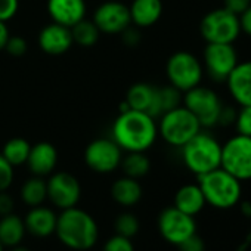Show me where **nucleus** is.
Returning <instances> with one entry per match:
<instances>
[{
  "label": "nucleus",
  "mask_w": 251,
  "mask_h": 251,
  "mask_svg": "<svg viewBox=\"0 0 251 251\" xmlns=\"http://www.w3.org/2000/svg\"><path fill=\"white\" fill-rule=\"evenodd\" d=\"M158 136L155 118L147 112L127 109L120 112L112 124L114 142L127 152H145Z\"/></svg>",
  "instance_id": "obj_1"
},
{
  "label": "nucleus",
  "mask_w": 251,
  "mask_h": 251,
  "mask_svg": "<svg viewBox=\"0 0 251 251\" xmlns=\"http://www.w3.org/2000/svg\"><path fill=\"white\" fill-rule=\"evenodd\" d=\"M55 233L65 247L75 251H86L92 248L99 236L95 219L87 211L77 207L61 211L56 220Z\"/></svg>",
  "instance_id": "obj_2"
},
{
  "label": "nucleus",
  "mask_w": 251,
  "mask_h": 251,
  "mask_svg": "<svg viewBox=\"0 0 251 251\" xmlns=\"http://www.w3.org/2000/svg\"><path fill=\"white\" fill-rule=\"evenodd\" d=\"M198 185L204 194L205 202L216 208H230L241 200V180L219 167L198 176Z\"/></svg>",
  "instance_id": "obj_3"
},
{
  "label": "nucleus",
  "mask_w": 251,
  "mask_h": 251,
  "mask_svg": "<svg viewBox=\"0 0 251 251\" xmlns=\"http://www.w3.org/2000/svg\"><path fill=\"white\" fill-rule=\"evenodd\" d=\"M182 160L197 176L208 173L220 167L222 145L214 136L201 130L182 147Z\"/></svg>",
  "instance_id": "obj_4"
},
{
  "label": "nucleus",
  "mask_w": 251,
  "mask_h": 251,
  "mask_svg": "<svg viewBox=\"0 0 251 251\" xmlns=\"http://www.w3.org/2000/svg\"><path fill=\"white\" fill-rule=\"evenodd\" d=\"M158 133L172 147L182 148L195 135H198L202 127L197 117L183 105L164 112L160 117Z\"/></svg>",
  "instance_id": "obj_5"
},
{
  "label": "nucleus",
  "mask_w": 251,
  "mask_h": 251,
  "mask_svg": "<svg viewBox=\"0 0 251 251\" xmlns=\"http://www.w3.org/2000/svg\"><path fill=\"white\" fill-rule=\"evenodd\" d=\"M200 33L207 43H229L241 34L239 17L225 8L208 12L200 24Z\"/></svg>",
  "instance_id": "obj_6"
},
{
  "label": "nucleus",
  "mask_w": 251,
  "mask_h": 251,
  "mask_svg": "<svg viewBox=\"0 0 251 251\" xmlns=\"http://www.w3.org/2000/svg\"><path fill=\"white\" fill-rule=\"evenodd\" d=\"M220 167L238 180H251V136L236 133L222 145Z\"/></svg>",
  "instance_id": "obj_7"
},
{
  "label": "nucleus",
  "mask_w": 251,
  "mask_h": 251,
  "mask_svg": "<svg viewBox=\"0 0 251 251\" xmlns=\"http://www.w3.org/2000/svg\"><path fill=\"white\" fill-rule=\"evenodd\" d=\"M183 93V106L197 117L202 129L214 127L216 124H219V117L223 105L214 90L198 84Z\"/></svg>",
  "instance_id": "obj_8"
},
{
  "label": "nucleus",
  "mask_w": 251,
  "mask_h": 251,
  "mask_svg": "<svg viewBox=\"0 0 251 251\" xmlns=\"http://www.w3.org/2000/svg\"><path fill=\"white\" fill-rule=\"evenodd\" d=\"M202 73L204 68L200 59L185 50L173 53L166 64V74L170 84L180 92H186L201 84Z\"/></svg>",
  "instance_id": "obj_9"
},
{
  "label": "nucleus",
  "mask_w": 251,
  "mask_h": 251,
  "mask_svg": "<svg viewBox=\"0 0 251 251\" xmlns=\"http://www.w3.org/2000/svg\"><path fill=\"white\" fill-rule=\"evenodd\" d=\"M123 160V150L114 139L99 138L92 141L84 151V161L87 167L96 173H111L117 170Z\"/></svg>",
  "instance_id": "obj_10"
},
{
  "label": "nucleus",
  "mask_w": 251,
  "mask_h": 251,
  "mask_svg": "<svg viewBox=\"0 0 251 251\" xmlns=\"http://www.w3.org/2000/svg\"><path fill=\"white\" fill-rule=\"evenodd\" d=\"M158 230L167 242L179 245L186 238L197 233V223L194 216H189L173 205L161 211L158 217Z\"/></svg>",
  "instance_id": "obj_11"
},
{
  "label": "nucleus",
  "mask_w": 251,
  "mask_h": 251,
  "mask_svg": "<svg viewBox=\"0 0 251 251\" xmlns=\"http://www.w3.org/2000/svg\"><path fill=\"white\" fill-rule=\"evenodd\" d=\"M238 65V53L229 43H207L204 49V67L216 81H226L232 70Z\"/></svg>",
  "instance_id": "obj_12"
},
{
  "label": "nucleus",
  "mask_w": 251,
  "mask_h": 251,
  "mask_svg": "<svg viewBox=\"0 0 251 251\" xmlns=\"http://www.w3.org/2000/svg\"><path fill=\"white\" fill-rule=\"evenodd\" d=\"M92 21L96 24L100 33L106 34H120L129 25H132L129 6L121 2H115V0H108L99 5Z\"/></svg>",
  "instance_id": "obj_13"
},
{
  "label": "nucleus",
  "mask_w": 251,
  "mask_h": 251,
  "mask_svg": "<svg viewBox=\"0 0 251 251\" xmlns=\"http://www.w3.org/2000/svg\"><path fill=\"white\" fill-rule=\"evenodd\" d=\"M46 185L48 198L52 201L53 205L61 210L77 205L81 195V188L75 176L67 172H58L49 177Z\"/></svg>",
  "instance_id": "obj_14"
},
{
  "label": "nucleus",
  "mask_w": 251,
  "mask_h": 251,
  "mask_svg": "<svg viewBox=\"0 0 251 251\" xmlns=\"http://www.w3.org/2000/svg\"><path fill=\"white\" fill-rule=\"evenodd\" d=\"M73 43L71 28L56 23L48 24L39 34V46L48 55H62L71 49Z\"/></svg>",
  "instance_id": "obj_15"
},
{
  "label": "nucleus",
  "mask_w": 251,
  "mask_h": 251,
  "mask_svg": "<svg viewBox=\"0 0 251 251\" xmlns=\"http://www.w3.org/2000/svg\"><path fill=\"white\" fill-rule=\"evenodd\" d=\"M48 12L53 23L74 27L86 17L84 0H48Z\"/></svg>",
  "instance_id": "obj_16"
},
{
  "label": "nucleus",
  "mask_w": 251,
  "mask_h": 251,
  "mask_svg": "<svg viewBox=\"0 0 251 251\" xmlns=\"http://www.w3.org/2000/svg\"><path fill=\"white\" fill-rule=\"evenodd\" d=\"M226 84L238 105H251V61L238 62L226 78Z\"/></svg>",
  "instance_id": "obj_17"
},
{
  "label": "nucleus",
  "mask_w": 251,
  "mask_h": 251,
  "mask_svg": "<svg viewBox=\"0 0 251 251\" xmlns=\"http://www.w3.org/2000/svg\"><path fill=\"white\" fill-rule=\"evenodd\" d=\"M27 164L34 176H49L58 164V151L49 142H39L31 147Z\"/></svg>",
  "instance_id": "obj_18"
},
{
  "label": "nucleus",
  "mask_w": 251,
  "mask_h": 251,
  "mask_svg": "<svg viewBox=\"0 0 251 251\" xmlns=\"http://www.w3.org/2000/svg\"><path fill=\"white\" fill-rule=\"evenodd\" d=\"M56 220H58V216L53 213V210L43 207V205H37V207H33L24 219L25 230H28L34 236L46 238L55 233Z\"/></svg>",
  "instance_id": "obj_19"
},
{
  "label": "nucleus",
  "mask_w": 251,
  "mask_h": 251,
  "mask_svg": "<svg viewBox=\"0 0 251 251\" xmlns=\"http://www.w3.org/2000/svg\"><path fill=\"white\" fill-rule=\"evenodd\" d=\"M132 24L138 28H148L158 23L163 15L161 0H133L129 6Z\"/></svg>",
  "instance_id": "obj_20"
},
{
  "label": "nucleus",
  "mask_w": 251,
  "mask_h": 251,
  "mask_svg": "<svg viewBox=\"0 0 251 251\" xmlns=\"http://www.w3.org/2000/svg\"><path fill=\"white\" fill-rule=\"evenodd\" d=\"M155 95H157V86H152L150 83H136L127 90L126 102H127L130 109L142 111L152 117Z\"/></svg>",
  "instance_id": "obj_21"
},
{
  "label": "nucleus",
  "mask_w": 251,
  "mask_h": 251,
  "mask_svg": "<svg viewBox=\"0 0 251 251\" xmlns=\"http://www.w3.org/2000/svg\"><path fill=\"white\" fill-rule=\"evenodd\" d=\"M112 200L124 207H132L138 204L142 198V186L138 179L124 176L117 179L111 186Z\"/></svg>",
  "instance_id": "obj_22"
},
{
  "label": "nucleus",
  "mask_w": 251,
  "mask_h": 251,
  "mask_svg": "<svg viewBox=\"0 0 251 251\" xmlns=\"http://www.w3.org/2000/svg\"><path fill=\"white\" fill-rule=\"evenodd\" d=\"M204 194L200 185H183L175 195V207L189 216L198 214L205 205Z\"/></svg>",
  "instance_id": "obj_23"
},
{
  "label": "nucleus",
  "mask_w": 251,
  "mask_h": 251,
  "mask_svg": "<svg viewBox=\"0 0 251 251\" xmlns=\"http://www.w3.org/2000/svg\"><path fill=\"white\" fill-rule=\"evenodd\" d=\"M25 235L24 219L11 213L0 219V242L3 247H17L21 244Z\"/></svg>",
  "instance_id": "obj_24"
},
{
  "label": "nucleus",
  "mask_w": 251,
  "mask_h": 251,
  "mask_svg": "<svg viewBox=\"0 0 251 251\" xmlns=\"http://www.w3.org/2000/svg\"><path fill=\"white\" fill-rule=\"evenodd\" d=\"M182 92L176 89L175 86L169 84L164 87H157V95H155V105H154V112L152 117H161L164 112L172 111L177 106L182 105Z\"/></svg>",
  "instance_id": "obj_25"
},
{
  "label": "nucleus",
  "mask_w": 251,
  "mask_h": 251,
  "mask_svg": "<svg viewBox=\"0 0 251 251\" xmlns=\"http://www.w3.org/2000/svg\"><path fill=\"white\" fill-rule=\"evenodd\" d=\"M46 198H48V185L46 180L40 176H33L21 186V200L30 207L42 205Z\"/></svg>",
  "instance_id": "obj_26"
},
{
  "label": "nucleus",
  "mask_w": 251,
  "mask_h": 251,
  "mask_svg": "<svg viewBox=\"0 0 251 251\" xmlns=\"http://www.w3.org/2000/svg\"><path fill=\"white\" fill-rule=\"evenodd\" d=\"M120 166L123 167L126 176L141 179L148 175L151 169V161L145 155V152H129L126 157H123Z\"/></svg>",
  "instance_id": "obj_27"
},
{
  "label": "nucleus",
  "mask_w": 251,
  "mask_h": 251,
  "mask_svg": "<svg viewBox=\"0 0 251 251\" xmlns=\"http://www.w3.org/2000/svg\"><path fill=\"white\" fill-rule=\"evenodd\" d=\"M30 150H31V145L28 144V141L23 138H12L5 144L2 150V155L6 158V161L11 166L18 167L27 163Z\"/></svg>",
  "instance_id": "obj_28"
},
{
  "label": "nucleus",
  "mask_w": 251,
  "mask_h": 251,
  "mask_svg": "<svg viewBox=\"0 0 251 251\" xmlns=\"http://www.w3.org/2000/svg\"><path fill=\"white\" fill-rule=\"evenodd\" d=\"M71 34H73L74 43L83 48H90L98 43L100 31L93 21H89L84 18L80 23H77L74 27H71Z\"/></svg>",
  "instance_id": "obj_29"
},
{
  "label": "nucleus",
  "mask_w": 251,
  "mask_h": 251,
  "mask_svg": "<svg viewBox=\"0 0 251 251\" xmlns=\"http://www.w3.org/2000/svg\"><path fill=\"white\" fill-rule=\"evenodd\" d=\"M114 229L117 235L133 238L139 232V219L132 213H121L114 222Z\"/></svg>",
  "instance_id": "obj_30"
},
{
  "label": "nucleus",
  "mask_w": 251,
  "mask_h": 251,
  "mask_svg": "<svg viewBox=\"0 0 251 251\" xmlns=\"http://www.w3.org/2000/svg\"><path fill=\"white\" fill-rule=\"evenodd\" d=\"M235 127H236V133L251 136V105L241 106V109L236 111Z\"/></svg>",
  "instance_id": "obj_31"
},
{
  "label": "nucleus",
  "mask_w": 251,
  "mask_h": 251,
  "mask_svg": "<svg viewBox=\"0 0 251 251\" xmlns=\"http://www.w3.org/2000/svg\"><path fill=\"white\" fill-rule=\"evenodd\" d=\"M102 251H135V247L130 238H126V236L115 233L103 244Z\"/></svg>",
  "instance_id": "obj_32"
},
{
  "label": "nucleus",
  "mask_w": 251,
  "mask_h": 251,
  "mask_svg": "<svg viewBox=\"0 0 251 251\" xmlns=\"http://www.w3.org/2000/svg\"><path fill=\"white\" fill-rule=\"evenodd\" d=\"M14 182V166H11L6 158L0 154V192L6 191Z\"/></svg>",
  "instance_id": "obj_33"
},
{
  "label": "nucleus",
  "mask_w": 251,
  "mask_h": 251,
  "mask_svg": "<svg viewBox=\"0 0 251 251\" xmlns=\"http://www.w3.org/2000/svg\"><path fill=\"white\" fill-rule=\"evenodd\" d=\"M28 49V43L24 37L21 36H9L5 50L12 55V56H23Z\"/></svg>",
  "instance_id": "obj_34"
},
{
  "label": "nucleus",
  "mask_w": 251,
  "mask_h": 251,
  "mask_svg": "<svg viewBox=\"0 0 251 251\" xmlns=\"http://www.w3.org/2000/svg\"><path fill=\"white\" fill-rule=\"evenodd\" d=\"M20 8V0H0V21L8 23L12 20Z\"/></svg>",
  "instance_id": "obj_35"
},
{
  "label": "nucleus",
  "mask_w": 251,
  "mask_h": 251,
  "mask_svg": "<svg viewBox=\"0 0 251 251\" xmlns=\"http://www.w3.org/2000/svg\"><path fill=\"white\" fill-rule=\"evenodd\" d=\"M121 34V40L126 46H129V48H136L139 43H141V33L138 28L129 25L127 28H126L124 31L120 33Z\"/></svg>",
  "instance_id": "obj_36"
},
{
  "label": "nucleus",
  "mask_w": 251,
  "mask_h": 251,
  "mask_svg": "<svg viewBox=\"0 0 251 251\" xmlns=\"http://www.w3.org/2000/svg\"><path fill=\"white\" fill-rule=\"evenodd\" d=\"M177 247H179L180 251H204V248H205L204 247V241L197 233H194L189 238H186Z\"/></svg>",
  "instance_id": "obj_37"
},
{
  "label": "nucleus",
  "mask_w": 251,
  "mask_h": 251,
  "mask_svg": "<svg viewBox=\"0 0 251 251\" xmlns=\"http://www.w3.org/2000/svg\"><path fill=\"white\" fill-rule=\"evenodd\" d=\"M223 2H225L223 8L238 17L251 5V0H223Z\"/></svg>",
  "instance_id": "obj_38"
},
{
  "label": "nucleus",
  "mask_w": 251,
  "mask_h": 251,
  "mask_svg": "<svg viewBox=\"0 0 251 251\" xmlns=\"http://www.w3.org/2000/svg\"><path fill=\"white\" fill-rule=\"evenodd\" d=\"M14 207H15L14 198L9 194H6V191L0 192V216L11 214L14 211Z\"/></svg>",
  "instance_id": "obj_39"
},
{
  "label": "nucleus",
  "mask_w": 251,
  "mask_h": 251,
  "mask_svg": "<svg viewBox=\"0 0 251 251\" xmlns=\"http://www.w3.org/2000/svg\"><path fill=\"white\" fill-rule=\"evenodd\" d=\"M239 25H241V31H244L247 36L251 37V5L239 15Z\"/></svg>",
  "instance_id": "obj_40"
},
{
  "label": "nucleus",
  "mask_w": 251,
  "mask_h": 251,
  "mask_svg": "<svg viewBox=\"0 0 251 251\" xmlns=\"http://www.w3.org/2000/svg\"><path fill=\"white\" fill-rule=\"evenodd\" d=\"M235 118H236V111H233L230 106H223L220 117H219V124H223V126L232 124L235 123Z\"/></svg>",
  "instance_id": "obj_41"
},
{
  "label": "nucleus",
  "mask_w": 251,
  "mask_h": 251,
  "mask_svg": "<svg viewBox=\"0 0 251 251\" xmlns=\"http://www.w3.org/2000/svg\"><path fill=\"white\" fill-rule=\"evenodd\" d=\"M9 28L6 25V23L0 21V50H5V46H6V42L9 39Z\"/></svg>",
  "instance_id": "obj_42"
},
{
  "label": "nucleus",
  "mask_w": 251,
  "mask_h": 251,
  "mask_svg": "<svg viewBox=\"0 0 251 251\" xmlns=\"http://www.w3.org/2000/svg\"><path fill=\"white\" fill-rule=\"evenodd\" d=\"M12 251H31V250H28V248H25V247H20V245H17V247H14V250Z\"/></svg>",
  "instance_id": "obj_43"
},
{
  "label": "nucleus",
  "mask_w": 251,
  "mask_h": 251,
  "mask_svg": "<svg viewBox=\"0 0 251 251\" xmlns=\"http://www.w3.org/2000/svg\"><path fill=\"white\" fill-rule=\"evenodd\" d=\"M0 251H3V244L2 242H0Z\"/></svg>",
  "instance_id": "obj_44"
}]
</instances>
